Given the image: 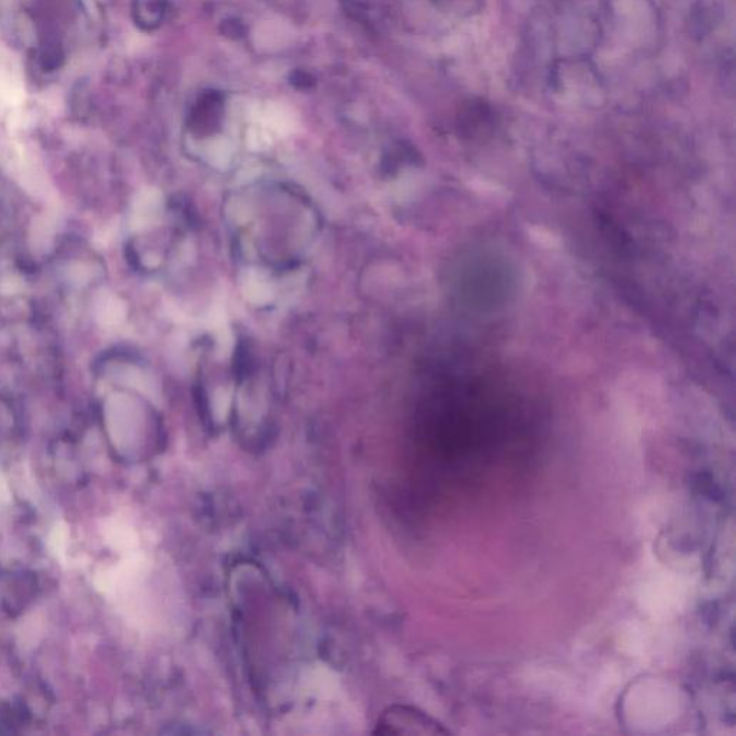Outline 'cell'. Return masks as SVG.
I'll return each instance as SVG.
<instances>
[{
  "mask_svg": "<svg viewBox=\"0 0 736 736\" xmlns=\"http://www.w3.org/2000/svg\"><path fill=\"white\" fill-rule=\"evenodd\" d=\"M29 711L23 702H0V735L16 734L28 722Z\"/></svg>",
  "mask_w": 736,
  "mask_h": 736,
  "instance_id": "277c9868",
  "label": "cell"
},
{
  "mask_svg": "<svg viewBox=\"0 0 736 736\" xmlns=\"http://www.w3.org/2000/svg\"><path fill=\"white\" fill-rule=\"evenodd\" d=\"M722 6L719 0H698L693 8L690 26L699 38L711 34L715 26L721 22Z\"/></svg>",
  "mask_w": 736,
  "mask_h": 736,
  "instance_id": "3957f363",
  "label": "cell"
},
{
  "mask_svg": "<svg viewBox=\"0 0 736 736\" xmlns=\"http://www.w3.org/2000/svg\"><path fill=\"white\" fill-rule=\"evenodd\" d=\"M38 581L28 571H13L3 578L0 586V606L6 613L15 616L21 613L36 596Z\"/></svg>",
  "mask_w": 736,
  "mask_h": 736,
  "instance_id": "7a4b0ae2",
  "label": "cell"
},
{
  "mask_svg": "<svg viewBox=\"0 0 736 736\" xmlns=\"http://www.w3.org/2000/svg\"><path fill=\"white\" fill-rule=\"evenodd\" d=\"M379 735H449V729L427 713L412 706L396 705L387 709L377 722Z\"/></svg>",
  "mask_w": 736,
  "mask_h": 736,
  "instance_id": "6da1fadb",
  "label": "cell"
},
{
  "mask_svg": "<svg viewBox=\"0 0 736 736\" xmlns=\"http://www.w3.org/2000/svg\"><path fill=\"white\" fill-rule=\"evenodd\" d=\"M485 0H459L460 11L466 12V16L482 11Z\"/></svg>",
  "mask_w": 736,
  "mask_h": 736,
  "instance_id": "5b68a950",
  "label": "cell"
}]
</instances>
